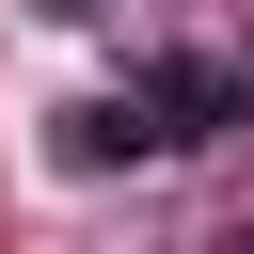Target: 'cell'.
Instances as JSON below:
<instances>
[{
  "instance_id": "obj_1",
  "label": "cell",
  "mask_w": 254,
  "mask_h": 254,
  "mask_svg": "<svg viewBox=\"0 0 254 254\" xmlns=\"http://www.w3.org/2000/svg\"><path fill=\"white\" fill-rule=\"evenodd\" d=\"M222 111H238V64H159V79H127V95H79V111H64V175H111V159H190Z\"/></svg>"
},
{
  "instance_id": "obj_2",
  "label": "cell",
  "mask_w": 254,
  "mask_h": 254,
  "mask_svg": "<svg viewBox=\"0 0 254 254\" xmlns=\"http://www.w3.org/2000/svg\"><path fill=\"white\" fill-rule=\"evenodd\" d=\"M206 254H254V238H206Z\"/></svg>"
}]
</instances>
